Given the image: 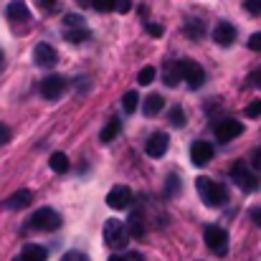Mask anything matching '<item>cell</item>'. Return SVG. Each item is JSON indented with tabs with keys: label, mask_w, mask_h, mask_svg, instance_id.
I'll list each match as a JSON object with an SVG mask.
<instances>
[{
	"label": "cell",
	"mask_w": 261,
	"mask_h": 261,
	"mask_svg": "<svg viewBox=\"0 0 261 261\" xmlns=\"http://www.w3.org/2000/svg\"><path fill=\"white\" fill-rule=\"evenodd\" d=\"M195 185H198V193H200V198H203L205 205H211V208L226 205V200H228V190H226L221 182H216V180H211V177L203 175V177L195 180Z\"/></svg>",
	"instance_id": "obj_1"
},
{
	"label": "cell",
	"mask_w": 261,
	"mask_h": 261,
	"mask_svg": "<svg viewBox=\"0 0 261 261\" xmlns=\"http://www.w3.org/2000/svg\"><path fill=\"white\" fill-rule=\"evenodd\" d=\"M64 38L69 41V43H82V41H89L91 38V31L87 28V23H84V18L82 15H74V13H69L66 18H64Z\"/></svg>",
	"instance_id": "obj_2"
},
{
	"label": "cell",
	"mask_w": 261,
	"mask_h": 261,
	"mask_svg": "<svg viewBox=\"0 0 261 261\" xmlns=\"http://www.w3.org/2000/svg\"><path fill=\"white\" fill-rule=\"evenodd\" d=\"M231 177H233V182L244 190V193H251V190H256L259 188V177H256V173L244 163V160H236L233 165H231Z\"/></svg>",
	"instance_id": "obj_3"
},
{
	"label": "cell",
	"mask_w": 261,
	"mask_h": 261,
	"mask_svg": "<svg viewBox=\"0 0 261 261\" xmlns=\"http://www.w3.org/2000/svg\"><path fill=\"white\" fill-rule=\"evenodd\" d=\"M59 226H61V216L54 208H38L28 221V228L33 231H56Z\"/></svg>",
	"instance_id": "obj_4"
},
{
	"label": "cell",
	"mask_w": 261,
	"mask_h": 261,
	"mask_svg": "<svg viewBox=\"0 0 261 261\" xmlns=\"http://www.w3.org/2000/svg\"><path fill=\"white\" fill-rule=\"evenodd\" d=\"M129 241V233H127V226L122 221H107L104 223V244L109 249H124Z\"/></svg>",
	"instance_id": "obj_5"
},
{
	"label": "cell",
	"mask_w": 261,
	"mask_h": 261,
	"mask_svg": "<svg viewBox=\"0 0 261 261\" xmlns=\"http://www.w3.org/2000/svg\"><path fill=\"white\" fill-rule=\"evenodd\" d=\"M205 246L216 254V256H223L228 251V233L226 228L221 226H208L205 228Z\"/></svg>",
	"instance_id": "obj_6"
},
{
	"label": "cell",
	"mask_w": 261,
	"mask_h": 261,
	"mask_svg": "<svg viewBox=\"0 0 261 261\" xmlns=\"http://www.w3.org/2000/svg\"><path fill=\"white\" fill-rule=\"evenodd\" d=\"M107 205L114 208V211H127L132 205V190L127 185H114L107 193Z\"/></svg>",
	"instance_id": "obj_7"
},
{
	"label": "cell",
	"mask_w": 261,
	"mask_h": 261,
	"mask_svg": "<svg viewBox=\"0 0 261 261\" xmlns=\"http://www.w3.org/2000/svg\"><path fill=\"white\" fill-rule=\"evenodd\" d=\"M180 69H182V82H185L190 89L203 87V82H205V71H203L200 64H195V61H180Z\"/></svg>",
	"instance_id": "obj_8"
},
{
	"label": "cell",
	"mask_w": 261,
	"mask_h": 261,
	"mask_svg": "<svg viewBox=\"0 0 261 261\" xmlns=\"http://www.w3.org/2000/svg\"><path fill=\"white\" fill-rule=\"evenodd\" d=\"M213 129H216V140H218V142H231V140H236V137L244 132L241 122H236V119H223V122H218Z\"/></svg>",
	"instance_id": "obj_9"
},
{
	"label": "cell",
	"mask_w": 261,
	"mask_h": 261,
	"mask_svg": "<svg viewBox=\"0 0 261 261\" xmlns=\"http://www.w3.org/2000/svg\"><path fill=\"white\" fill-rule=\"evenodd\" d=\"M168 145H170V140H168V135L165 132H155V135H150L147 137V142H145V152L150 155V158H163L165 152H168Z\"/></svg>",
	"instance_id": "obj_10"
},
{
	"label": "cell",
	"mask_w": 261,
	"mask_h": 261,
	"mask_svg": "<svg viewBox=\"0 0 261 261\" xmlns=\"http://www.w3.org/2000/svg\"><path fill=\"white\" fill-rule=\"evenodd\" d=\"M64 91H66V82H64V76H59V74L46 76V79L41 82V96H43V99H59Z\"/></svg>",
	"instance_id": "obj_11"
},
{
	"label": "cell",
	"mask_w": 261,
	"mask_h": 261,
	"mask_svg": "<svg viewBox=\"0 0 261 261\" xmlns=\"http://www.w3.org/2000/svg\"><path fill=\"white\" fill-rule=\"evenodd\" d=\"M33 59H36V64H38V66L48 69V66H56L59 54H56V48H54L51 43H38V46H36V51H33Z\"/></svg>",
	"instance_id": "obj_12"
},
{
	"label": "cell",
	"mask_w": 261,
	"mask_h": 261,
	"mask_svg": "<svg viewBox=\"0 0 261 261\" xmlns=\"http://www.w3.org/2000/svg\"><path fill=\"white\" fill-rule=\"evenodd\" d=\"M190 160H193L195 165H208V163L213 160V145H211V142H203V140L193 142V145H190Z\"/></svg>",
	"instance_id": "obj_13"
},
{
	"label": "cell",
	"mask_w": 261,
	"mask_h": 261,
	"mask_svg": "<svg viewBox=\"0 0 261 261\" xmlns=\"http://www.w3.org/2000/svg\"><path fill=\"white\" fill-rule=\"evenodd\" d=\"M33 203V193L28 190V188H20V190H15L8 200H5V208L8 211H23V208H28Z\"/></svg>",
	"instance_id": "obj_14"
},
{
	"label": "cell",
	"mask_w": 261,
	"mask_h": 261,
	"mask_svg": "<svg viewBox=\"0 0 261 261\" xmlns=\"http://www.w3.org/2000/svg\"><path fill=\"white\" fill-rule=\"evenodd\" d=\"M213 41H216L218 46H231V43L236 41V28H233L231 23L221 20V23L213 28Z\"/></svg>",
	"instance_id": "obj_15"
},
{
	"label": "cell",
	"mask_w": 261,
	"mask_h": 261,
	"mask_svg": "<svg viewBox=\"0 0 261 261\" xmlns=\"http://www.w3.org/2000/svg\"><path fill=\"white\" fill-rule=\"evenodd\" d=\"M8 18H10L13 23H25V20L31 18V10H28L25 0H13V3L8 5Z\"/></svg>",
	"instance_id": "obj_16"
},
{
	"label": "cell",
	"mask_w": 261,
	"mask_h": 261,
	"mask_svg": "<svg viewBox=\"0 0 261 261\" xmlns=\"http://www.w3.org/2000/svg\"><path fill=\"white\" fill-rule=\"evenodd\" d=\"M163 82L168 84V87H177L180 82H182V69H180V61H170V64H165V71H163Z\"/></svg>",
	"instance_id": "obj_17"
},
{
	"label": "cell",
	"mask_w": 261,
	"mask_h": 261,
	"mask_svg": "<svg viewBox=\"0 0 261 261\" xmlns=\"http://www.w3.org/2000/svg\"><path fill=\"white\" fill-rule=\"evenodd\" d=\"M163 104H165V99H163L160 94H147V96H145V107H142V112H145L147 117H155V114L163 112Z\"/></svg>",
	"instance_id": "obj_18"
},
{
	"label": "cell",
	"mask_w": 261,
	"mask_h": 261,
	"mask_svg": "<svg viewBox=\"0 0 261 261\" xmlns=\"http://www.w3.org/2000/svg\"><path fill=\"white\" fill-rule=\"evenodd\" d=\"M20 259L23 261H46L48 259V254H46L43 246H38V244H28V246H23Z\"/></svg>",
	"instance_id": "obj_19"
},
{
	"label": "cell",
	"mask_w": 261,
	"mask_h": 261,
	"mask_svg": "<svg viewBox=\"0 0 261 261\" xmlns=\"http://www.w3.org/2000/svg\"><path fill=\"white\" fill-rule=\"evenodd\" d=\"M127 233H132V236H137V239H142V236H145V221H142V211H135V213H132Z\"/></svg>",
	"instance_id": "obj_20"
},
{
	"label": "cell",
	"mask_w": 261,
	"mask_h": 261,
	"mask_svg": "<svg viewBox=\"0 0 261 261\" xmlns=\"http://www.w3.org/2000/svg\"><path fill=\"white\" fill-rule=\"evenodd\" d=\"M119 129H122L119 119H109V122H107V127L99 132V140H101V142H112V140L119 135Z\"/></svg>",
	"instance_id": "obj_21"
},
{
	"label": "cell",
	"mask_w": 261,
	"mask_h": 261,
	"mask_svg": "<svg viewBox=\"0 0 261 261\" xmlns=\"http://www.w3.org/2000/svg\"><path fill=\"white\" fill-rule=\"evenodd\" d=\"M48 165H51L54 173H66V170L71 168V163H69V158H66L64 152H54L51 160H48Z\"/></svg>",
	"instance_id": "obj_22"
},
{
	"label": "cell",
	"mask_w": 261,
	"mask_h": 261,
	"mask_svg": "<svg viewBox=\"0 0 261 261\" xmlns=\"http://www.w3.org/2000/svg\"><path fill=\"white\" fill-rule=\"evenodd\" d=\"M137 104H140V94H137L135 89H129V91L122 96V109H124L127 114H132V112L137 109Z\"/></svg>",
	"instance_id": "obj_23"
},
{
	"label": "cell",
	"mask_w": 261,
	"mask_h": 261,
	"mask_svg": "<svg viewBox=\"0 0 261 261\" xmlns=\"http://www.w3.org/2000/svg\"><path fill=\"white\" fill-rule=\"evenodd\" d=\"M155 82V66H145V69H140V74H137V84L140 87H147V84H152Z\"/></svg>",
	"instance_id": "obj_24"
},
{
	"label": "cell",
	"mask_w": 261,
	"mask_h": 261,
	"mask_svg": "<svg viewBox=\"0 0 261 261\" xmlns=\"http://www.w3.org/2000/svg\"><path fill=\"white\" fill-rule=\"evenodd\" d=\"M185 33H188V38H200L203 36V23L200 20H188Z\"/></svg>",
	"instance_id": "obj_25"
},
{
	"label": "cell",
	"mask_w": 261,
	"mask_h": 261,
	"mask_svg": "<svg viewBox=\"0 0 261 261\" xmlns=\"http://www.w3.org/2000/svg\"><path fill=\"white\" fill-rule=\"evenodd\" d=\"M91 8L99 13H109V10H114V0H91Z\"/></svg>",
	"instance_id": "obj_26"
},
{
	"label": "cell",
	"mask_w": 261,
	"mask_h": 261,
	"mask_svg": "<svg viewBox=\"0 0 261 261\" xmlns=\"http://www.w3.org/2000/svg\"><path fill=\"white\" fill-rule=\"evenodd\" d=\"M177 193H180V177H177L175 173H170L168 175V195L173 198V195H177Z\"/></svg>",
	"instance_id": "obj_27"
},
{
	"label": "cell",
	"mask_w": 261,
	"mask_h": 261,
	"mask_svg": "<svg viewBox=\"0 0 261 261\" xmlns=\"http://www.w3.org/2000/svg\"><path fill=\"white\" fill-rule=\"evenodd\" d=\"M170 122H173L175 127H182V124H185V112H182L180 107H175L173 112H170Z\"/></svg>",
	"instance_id": "obj_28"
},
{
	"label": "cell",
	"mask_w": 261,
	"mask_h": 261,
	"mask_svg": "<svg viewBox=\"0 0 261 261\" xmlns=\"http://www.w3.org/2000/svg\"><path fill=\"white\" fill-rule=\"evenodd\" d=\"M246 117H251V119H256V117H261V99H256V101H251V104L246 107Z\"/></svg>",
	"instance_id": "obj_29"
},
{
	"label": "cell",
	"mask_w": 261,
	"mask_h": 261,
	"mask_svg": "<svg viewBox=\"0 0 261 261\" xmlns=\"http://www.w3.org/2000/svg\"><path fill=\"white\" fill-rule=\"evenodd\" d=\"M61 261H89V259L84 251H66V254L61 256Z\"/></svg>",
	"instance_id": "obj_30"
},
{
	"label": "cell",
	"mask_w": 261,
	"mask_h": 261,
	"mask_svg": "<svg viewBox=\"0 0 261 261\" xmlns=\"http://www.w3.org/2000/svg\"><path fill=\"white\" fill-rule=\"evenodd\" d=\"M244 8H246L251 15H261V0H246Z\"/></svg>",
	"instance_id": "obj_31"
},
{
	"label": "cell",
	"mask_w": 261,
	"mask_h": 261,
	"mask_svg": "<svg viewBox=\"0 0 261 261\" xmlns=\"http://www.w3.org/2000/svg\"><path fill=\"white\" fill-rule=\"evenodd\" d=\"M38 3H41V8L46 13H56L59 10V0H38Z\"/></svg>",
	"instance_id": "obj_32"
},
{
	"label": "cell",
	"mask_w": 261,
	"mask_h": 261,
	"mask_svg": "<svg viewBox=\"0 0 261 261\" xmlns=\"http://www.w3.org/2000/svg\"><path fill=\"white\" fill-rule=\"evenodd\" d=\"M10 137H13V132H10V127L0 122V145H5V142H10Z\"/></svg>",
	"instance_id": "obj_33"
},
{
	"label": "cell",
	"mask_w": 261,
	"mask_h": 261,
	"mask_svg": "<svg viewBox=\"0 0 261 261\" xmlns=\"http://www.w3.org/2000/svg\"><path fill=\"white\" fill-rule=\"evenodd\" d=\"M114 8L119 13H129L132 10V0H114Z\"/></svg>",
	"instance_id": "obj_34"
},
{
	"label": "cell",
	"mask_w": 261,
	"mask_h": 261,
	"mask_svg": "<svg viewBox=\"0 0 261 261\" xmlns=\"http://www.w3.org/2000/svg\"><path fill=\"white\" fill-rule=\"evenodd\" d=\"M249 48H251V51H261V31L249 38Z\"/></svg>",
	"instance_id": "obj_35"
},
{
	"label": "cell",
	"mask_w": 261,
	"mask_h": 261,
	"mask_svg": "<svg viewBox=\"0 0 261 261\" xmlns=\"http://www.w3.org/2000/svg\"><path fill=\"white\" fill-rule=\"evenodd\" d=\"M147 33L155 36V38H160V36H163V25H158V23H147Z\"/></svg>",
	"instance_id": "obj_36"
},
{
	"label": "cell",
	"mask_w": 261,
	"mask_h": 261,
	"mask_svg": "<svg viewBox=\"0 0 261 261\" xmlns=\"http://www.w3.org/2000/svg\"><path fill=\"white\" fill-rule=\"evenodd\" d=\"M251 163H254V168H256V170H261V147H259V150H254Z\"/></svg>",
	"instance_id": "obj_37"
},
{
	"label": "cell",
	"mask_w": 261,
	"mask_h": 261,
	"mask_svg": "<svg viewBox=\"0 0 261 261\" xmlns=\"http://www.w3.org/2000/svg\"><path fill=\"white\" fill-rule=\"evenodd\" d=\"M251 218L256 221V226H259V228H261V205H256V208L251 211Z\"/></svg>",
	"instance_id": "obj_38"
},
{
	"label": "cell",
	"mask_w": 261,
	"mask_h": 261,
	"mask_svg": "<svg viewBox=\"0 0 261 261\" xmlns=\"http://www.w3.org/2000/svg\"><path fill=\"white\" fill-rule=\"evenodd\" d=\"M124 261H142V256H140V254H135V251H132V254H129V256H127V259Z\"/></svg>",
	"instance_id": "obj_39"
},
{
	"label": "cell",
	"mask_w": 261,
	"mask_h": 261,
	"mask_svg": "<svg viewBox=\"0 0 261 261\" xmlns=\"http://www.w3.org/2000/svg\"><path fill=\"white\" fill-rule=\"evenodd\" d=\"M251 79H254V84H256V87H261V69L254 74V76H251Z\"/></svg>",
	"instance_id": "obj_40"
},
{
	"label": "cell",
	"mask_w": 261,
	"mask_h": 261,
	"mask_svg": "<svg viewBox=\"0 0 261 261\" xmlns=\"http://www.w3.org/2000/svg\"><path fill=\"white\" fill-rule=\"evenodd\" d=\"M109 261H124V259H122V256H112Z\"/></svg>",
	"instance_id": "obj_41"
},
{
	"label": "cell",
	"mask_w": 261,
	"mask_h": 261,
	"mask_svg": "<svg viewBox=\"0 0 261 261\" xmlns=\"http://www.w3.org/2000/svg\"><path fill=\"white\" fill-rule=\"evenodd\" d=\"M3 61H5V59H3V51H0V69H3Z\"/></svg>",
	"instance_id": "obj_42"
},
{
	"label": "cell",
	"mask_w": 261,
	"mask_h": 261,
	"mask_svg": "<svg viewBox=\"0 0 261 261\" xmlns=\"http://www.w3.org/2000/svg\"><path fill=\"white\" fill-rule=\"evenodd\" d=\"M15 261H23V259H20V256H18V259H15Z\"/></svg>",
	"instance_id": "obj_43"
}]
</instances>
